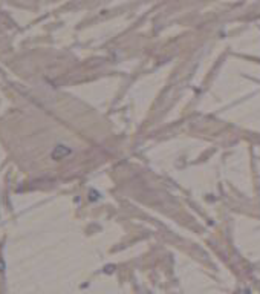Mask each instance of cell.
Listing matches in <instances>:
<instances>
[{
    "instance_id": "cell-1",
    "label": "cell",
    "mask_w": 260,
    "mask_h": 294,
    "mask_svg": "<svg viewBox=\"0 0 260 294\" xmlns=\"http://www.w3.org/2000/svg\"><path fill=\"white\" fill-rule=\"evenodd\" d=\"M71 153V149L64 147V146H57L54 150H52V158L54 159H63L64 156H67Z\"/></svg>"
}]
</instances>
